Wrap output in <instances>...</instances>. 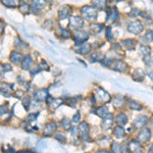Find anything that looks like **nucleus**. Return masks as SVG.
<instances>
[{"instance_id": "1", "label": "nucleus", "mask_w": 153, "mask_h": 153, "mask_svg": "<svg viewBox=\"0 0 153 153\" xmlns=\"http://www.w3.org/2000/svg\"><path fill=\"white\" fill-rule=\"evenodd\" d=\"M81 16L86 21H95L97 18V9L93 5H84L80 9Z\"/></svg>"}, {"instance_id": "2", "label": "nucleus", "mask_w": 153, "mask_h": 153, "mask_svg": "<svg viewBox=\"0 0 153 153\" xmlns=\"http://www.w3.org/2000/svg\"><path fill=\"white\" fill-rule=\"evenodd\" d=\"M151 137H152L151 130L148 127H145L140 131H138V135L136 136V140L141 143L142 145H145L151 140Z\"/></svg>"}, {"instance_id": "3", "label": "nucleus", "mask_w": 153, "mask_h": 153, "mask_svg": "<svg viewBox=\"0 0 153 153\" xmlns=\"http://www.w3.org/2000/svg\"><path fill=\"white\" fill-rule=\"evenodd\" d=\"M93 94L95 95V97H96V99H97L98 102L104 103V104L105 103L110 102V100H111V95H110L107 91L104 90V89L101 88V87L96 88V90L94 91Z\"/></svg>"}, {"instance_id": "4", "label": "nucleus", "mask_w": 153, "mask_h": 153, "mask_svg": "<svg viewBox=\"0 0 153 153\" xmlns=\"http://www.w3.org/2000/svg\"><path fill=\"white\" fill-rule=\"evenodd\" d=\"M71 38H73V40L75 41L76 47H78V46H81L82 44L86 43V42L88 41L89 33L83 31V30H78V31H75V33L73 34Z\"/></svg>"}, {"instance_id": "5", "label": "nucleus", "mask_w": 153, "mask_h": 153, "mask_svg": "<svg viewBox=\"0 0 153 153\" xmlns=\"http://www.w3.org/2000/svg\"><path fill=\"white\" fill-rule=\"evenodd\" d=\"M114 124H115V115L113 113L109 112L107 115L102 118V122H101V130L103 132H107L109 130H112V128L114 127Z\"/></svg>"}, {"instance_id": "6", "label": "nucleus", "mask_w": 153, "mask_h": 153, "mask_svg": "<svg viewBox=\"0 0 153 153\" xmlns=\"http://www.w3.org/2000/svg\"><path fill=\"white\" fill-rule=\"evenodd\" d=\"M33 97L34 100L38 101V102H47L49 98L51 97L49 90L46 88H41V89H37L34 91L33 93Z\"/></svg>"}, {"instance_id": "7", "label": "nucleus", "mask_w": 153, "mask_h": 153, "mask_svg": "<svg viewBox=\"0 0 153 153\" xmlns=\"http://www.w3.org/2000/svg\"><path fill=\"white\" fill-rule=\"evenodd\" d=\"M127 30L131 34L138 35V34H140L143 30H144V27H143L142 23L139 19H134V21L129 22V24H128V26H127Z\"/></svg>"}, {"instance_id": "8", "label": "nucleus", "mask_w": 153, "mask_h": 153, "mask_svg": "<svg viewBox=\"0 0 153 153\" xmlns=\"http://www.w3.org/2000/svg\"><path fill=\"white\" fill-rule=\"evenodd\" d=\"M84 25V19L80 16H71L68 22V27L71 31H78V30L82 29Z\"/></svg>"}, {"instance_id": "9", "label": "nucleus", "mask_w": 153, "mask_h": 153, "mask_svg": "<svg viewBox=\"0 0 153 153\" xmlns=\"http://www.w3.org/2000/svg\"><path fill=\"white\" fill-rule=\"evenodd\" d=\"M148 120H149V117H148V115H139V117H137L134 120V123H133V129L136 130V131H140L143 128L147 127L148 125Z\"/></svg>"}, {"instance_id": "10", "label": "nucleus", "mask_w": 153, "mask_h": 153, "mask_svg": "<svg viewBox=\"0 0 153 153\" xmlns=\"http://www.w3.org/2000/svg\"><path fill=\"white\" fill-rule=\"evenodd\" d=\"M127 102V100L125 99V97L123 95H120V94H117V95H113L111 96V100H110V103L112 104L113 107L115 109L120 110V108H123Z\"/></svg>"}, {"instance_id": "11", "label": "nucleus", "mask_w": 153, "mask_h": 153, "mask_svg": "<svg viewBox=\"0 0 153 153\" xmlns=\"http://www.w3.org/2000/svg\"><path fill=\"white\" fill-rule=\"evenodd\" d=\"M57 128L58 127H57L56 122H54V120H50V122H48L43 129L44 136H45V137H51V136H53L54 134H55L56 131H57Z\"/></svg>"}, {"instance_id": "12", "label": "nucleus", "mask_w": 153, "mask_h": 153, "mask_svg": "<svg viewBox=\"0 0 153 153\" xmlns=\"http://www.w3.org/2000/svg\"><path fill=\"white\" fill-rule=\"evenodd\" d=\"M14 48H16V50L19 51V52H26V51L30 50V45L27 42H25L23 39L21 38V37H16V39H14Z\"/></svg>"}, {"instance_id": "13", "label": "nucleus", "mask_w": 153, "mask_h": 153, "mask_svg": "<svg viewBox=\"0 0 153 153\" xmlns=\"http://www.w3.org/2000/svg\"><path fill=\"white\" fill-rule=\"evenodd\" d=\"M23 58H24V54L18 50H16V49L12 50L10 54H9V61L14 65H21Z\"/></svg>"}, {"instance_id": "14", "label": "nucleus", "mask_w": 153, "mask_h": 153, "mask_svg": "<svg viewBox=\"0 0 153 153\" xmlns=\"http://www.w3.org/2000/svg\"><path fill=\"white\" fill-rule=\"evenodd\" d=\"M34 66V58L30 53L25 54L23 61H22L21 68L22 71H30Z\"/></svg>"}, {"instance_id": "15", "label": "nucleus", "mask_w": 153, "mask_h": 153, "mask_svg": "<svg viewBox=\"0 0 153 153\" xmlns=\"http://www.w3.org/2000/svg\"><path fill=\"white\" fill-rule=\"evenodd\" d=\"M71 12H73V8L70 5H62L59 8L58 10V19L59 21H63V19H66L68 18H71Z\"/></svg>"}, {"instance_id": "16", "label": "nucleus", "mask_w": 153, "mask_h": 153, "mask_svg": "<svg viewBox=\"0 0 153 153\" xmlns=\"http://www.w3.org/2000/svg\"><path fill=\"white\" fill-rule=\"evenodd\" d=\"M129 147L131 150V153H144V147L140 142H138L137 140H131L129 141Z\"/></svg>"}, {"instance_id": "17", "label": "nucleus", "mask_w": 153, "mask_h": 153, "mask_svg": "<svg viewBox=\"0 0 153 153\" xmlns=\"http://www.w3.org/2000/svg\"><path fill=\"white\" fill-rule=\"evenodd\" d=\"M111 135L113 136V137L117 138V139H124L126 136H127V134H126L125 127L120 126V125H115L111 130Z\"/></svg>"}, {"instance_id": "18", "label": "nucleus", "mask_w": 153, "mask_h": 153, "mask_svg": "<svg viewBox=\"0 0 153 153\" xmlns=\"http://www.w3.org/2000/svg\"><path fill=\"white\" fill-rule=\"evenodd\" d=\"M111 70L120 71V73H125V71H128V65L125 61L120 60V59H115L111 65Z\"/></svg>"}, {"instance_id": "19", "label": "nucleus", "mask_w": 153, "mask_h": 153, "mask_svg": "<svg viewBox=\"0 0 153 153\" xmlns=\"http://www.w3.org/2000/svg\"><path fill=\"white\" fill-rule=\"evenodd\" d=\"M93 112H94L95 115H97L99 118H104L106 115L109 113V110H108V107L107 105H99L98 107H95L94 109H93Z\"/></svg>"}, {"instance_id": "20", "label": "nucleus", "mask_w": 153, "mask_h": 153, "mask_svg": "<svg viewBox=\"0 0 153 153\" xmlns=\"http://www.w3.org/2000/svg\"><path fill=\"white\" fill-rule=\"evenodd\" d=\"M127 106L132 111H142L144 109V106L137 100H129L127 101Z\"/></svg>"}, {"instance_id": "21", "label": "nucleus", "mask_w": 153, "mask_h": 153, "mask_svg": "<svg viewBox=\"0 0 153 153\" xmlns=\"http://www.w3.org/2000/svg\"><path fill=\"white\" fill-rule=\"evenodd\" d=\"M78 131H79V137H82V136L89 135L90 134V126L86 120L81 122L78 126Z\"/></svg>"}, {"instance_id": "22", "label": "nucleus", "mask_w": 153, "mask_h": 153, "mask_svg": "<svg viewBox=\"0 0 153 153\" xmlns=\"http://www.w3.org/2000/svg\"><path fill=\"white\" fill-rule=\"evenodd\" d=\"M129 123V117H128L127 113L122 111V112H118L117 115H115V124L123 126L125 127L126 125Z\"/></svg>"}, {"instance_id": "23", "label": "nucleus", "mask_w": 153, "mask_h": 153, "mask_svg": "<svg viewBox=\"0 0 153 153\" xmlns=\"http://www.w3.org/2000/svg\"><path fill=\"white\" fill-rule=\"evenodd\" d=\"M46 103H47V106H48L49 109L54 110V109L58 108L59 106L62 104V103H63V99H61V98H55V99H54V98L50 97Z\"/></svg>"}, {"instance_id": "24", "label": "nucleus", "mask_w": 153, "mask_h": 153, "mask_svg": "<svg viewBox=\"0 0 153 153\" xmlns=\"http://www.w3.org/2000/svg\"><path fill=\"white\" fill-rule=\"evenodd\" d=\"M91 50H92V45L87 43V42L82 44L81 46L76 47V52L78 54H82V55H87L91 52Z\"/></svg>"}, {"instance_id": "25", "label": "nucleus", "mask_w": 153, "mask_h": 153, "mask_svg": "<svg viewBox=\"0 0 153 153\" xmlns=\"http://www.w3.org/2000/svg\"><path fill=\"white\" fill-rule=\"evenodd\" d=\"M21 2V0H0V3L7 8H18Z\"/></svg>"}, {"instance_id": "26", "label": "nucleus", "mask_w": 153, "mask_h": 153, "mask_svg": "<svg viewBox=\"0 0 153 153\" xmlns=\"http://www.w3.org/2000/svg\"><path fill=\"white\" fill-rule=\"evenodd\" d=\"M47 0H32L31 2V5L33 7H35V8H38L42 10V9H44L47 5Z\"/></svg>"}, {"instance_id": "27", "label": "nucleus", "mask_w": 153, "mask_h": 153, "mask_svg": "<svg viewBox=\"0 0 153 153\" xmlns=\"http://www.w3.org/2000/svg\"><path fill=\"white\" fill-rule=\"evenodd\" d=\"M32 103H33V101H32V98L30 95H25L24 97L22 98V104H23V107L25 108L26 111H28L30 108H31Z\"/></svg>"}, {"instance_id": "28", "label": "nucleus", "mask_w": 153, "mask_h": 153, "mask_svg": "<svg viewBox=\"0 0 153 153\" xmlns=\"http://www.w3.org/2000/svg\"><path fill=\"white\" fill-rule=\"evenodd\" d=\"M58 35L60 36L62 39H70L71 37L73 36V34H71L70 29H66V28H62V27H60V28L58 29Z\"/></svg>"}, {"instance_id": "29", "label": "nucleus", "mask_w": 153, "mask_h": 153, "mask_svg": "<svg viewBox=\"0 0 153 153\" xmlns=\"http://www.w3.org/2000/svg\"><path fill=\"white\" fill-rule=\"evenodd\" d=\"M18 8L19 9V11L23 14H28L31 13V4L26 3V2H21Z\"/></svg>"}, {"instance_id": "30", "label": "nucleus", "mask_w": 153, "mask_h": 153, "mask_svg": "<svg viewBox=\"0 0 153 153\" xmlns=\"http://www.w3.org/2000/svg\"><path fill=\"white\" fill-rule=\"evenodd\" d=\"M71 120H70V118L68 117H63L62 120H60V127L61 129H62L63 131H68L71 128Z\"/></svg>"}, {"instance_id": "31", "label": "nucleus", "mask_w": 153, "mask_h": 153, "mask_svg": "<svg viewBox=\"0 0 153 153\" xmlns=\"http://www.w3.org/2000/svg\"><path fill=\"white\" fill-rule=\"evenodd\" d=\"M107 0H92V4L96 9H104L106 8Z\"/></svg>"}, {"instance_id": "32", "label": "nucleus", "mask_w": 153, "mask_h": 153, "mask_svg": "<svg viewBox=\"0 0 153 153\" xmlns=\"http://www.w3.org/2000/svg\"><path fill=\"white\" fill-rule=\"evenodd\" d=\"M122 44L125 46V47H127L128 49H134L135 46H136V41L134 39H125V40L122 41Z\"/></svg>"}, {"instance_id": "33", "label": "nucleus", "mask_w": 153, "mask_h": 153, "mask_svg": "<svg viewBox=\"0 0 153 153\" xmlns=\"http://www.w3.org/2000/svg\"><path fill=\"white\" fill-rule=\"evenodd\" d=\"M145 78V73L142 70L138 68V70L135 71V75H134V80L137 81V82H142Z\"/></svg>"}, {"instance_id": "34", "label": "nucleus", "mask_w": 153, "mask_h": 153, "mask_svg": "<svg viewBox=\"0 0 153 153\" xmlns=\"http://www.w3.org/2000/svg\"><path fill=\"white\" fill-rule=\"evenodd\" d=\"M110 151L112 153H120V143L117 141H111V143H110Z\"/></svg>"}, {"instance_id": "35", "label": "nucleus", "mask_w": 153, "mask_h": 153, "mask_svg": "<svg viewBox=\"0 0 153 153\" xmlns=\"http://www.w3.org/2000/svg\"><path fill=\"white\" fill-rule=\"evenodd\" d=\"M143 40H144L145 43H150V42L153 41V30H148L145 33L144 37H143Z\"/></svg>"}, {"instance_id": "36", "label": "nucleus", "mask_w": 153, "mask_h": 153, "mask_svg": "<svg viewBox=\"0 0 153 153\" xmlns=\"http://www.w3.org/2000/svg\"><path fill=\"white\" fill-rule=\"evenodd\" d=\"M54 139L59 143H62V144L66 143V137L63 133H56V134L54 135Z\"/></svg>"}, {"instance_id": "37", "label": "nucleus", "mask_w": 153, "mask_h": 153, "mask_svg": "<svg viewBox=\"0 0 153 153\" xmlns=\"http://www.w3.org/2000/svg\"><path fill=\"white\" fill-rule=\"evenodd\" d=\"M120 153H131L129 142L128 141H124L120 143Z\"/></svg>"}, {"instance_id": "38", "label": "nucleus", "mask_w": 153, "mask_h": 153, "mask_svg": "<svg viewBox=\"0 0 153 153\" xmlns=\"http://www.w3.org/2000/svg\"><path fill=\"white\" fill-rule=\"evenodd\" d=\"M103 29H104V26H103L102 24H93L92 26H91V30H94L95 34H98V33H100V32H102Z\"/></svg>"}, {"instance_id": "39", "label": "nucleus", "mask_w": 153, "mask_h": 153, "mask_svg": "<svg viewBox=\"0 0 153 153\" xmlns=\"http://www.w3.org/2000/svg\"><path fill=\"white\" fill-rule=\"evenodd\" d=\"M140 52H141L143 55L147 56V55H150V47L148 45H145V44H143V45L140 46Z\"/></svg>"}, {"instance_id": "40", "label": "nucleus", "mask_w": 153, "mask_h": 153, "mask_svg": "<svg viewBox=\"0 0 153 153\" xmlns=\"http://www.w3.org/2000/svg\"><path fill=\"white\" fill-rule=\"evenodd\" d=\"M29 71H30V76H31L32 78H34V76H36L39 73H41L42 70L40 68V66L37 65V66H33Z\"/></svg>"}, {"instance_id": "41", "label": "nucleus", "mask_w": 153, "mask_h": 153, "mask_svg": "<svg viewBox=\"0 0 153 153\" xmlns=\"http://www.w3.org/2000/svg\"><path fill=\"white\" fill-rule=\"evenodd\" d=\"M82 115H81V112L80 111H76L75 114H74V117H71V123L73 124H80L81 123V120H82Z\"/></svg>"}, {"instance_id": "42", "label": "nucleus", "mask_w": 153, "mask_h": 153, "mask_svg": "<svg viewBox=\"0 0 153 153\" xmlns=\"http://www.w3.org/2000/svg\"><path fill=\"white\" fill-rule=\"evenodd\" d=\"M7 112H8V102H5L4 104L0 105V117L4 115Z\"/></svg>"}, {"instance_id": "43", "label": "nucleus", "mask_w": 153, "mask_h": 153, "mask_svg": "<svg viewBox=\"0 0 153 153\" xmlns=\"http://www.w3.org/2000/svg\"><path fill=\"white\" fill-rule=\"evenodd\" d=\"M39 66H40V68L42 71H49L50 70V66H49V65L47 63V61L44 60V59H42V60L39 62Z\"/></svg>"}, {"instance_id": "44", "label": "nucleus", "mask_w": 153, "mask_h": 153, "mask_svg": "<svg viewBox=\"0 0 153 153\" xmlns=\"http://www.w3.org/2000/svg\"><path fill=\"white\" fill-rule=\"evenodd\" d=\"M89 59H90L91 62H96V61H100V60H101L99 54L96 53V52L91 53V54H90V56H89Z\"/></svg>"}, {"instance_id": "45", "label": "nucleus", "mask_w": 153, "mask_h": 153, "mask_svg": "<svg viewBox=\"0 0 153 153\" xmlns=\"http://www.w3.org/2000/svg\"><path fill=\"white\" fill-rule=\"evenodd\" d=\"M38 117H39V112H32L31 114H29L28 117H27V122L28 123L35 122Z\"/></svg>"}, {"instance_id": "46", "label": "nucleus", "mask_w": 153, "mask_h": 153, "mask_svg": "<svg viewBox=\"0 0 153 153\" xmlns=\"http://www.w3.org/2000/svg\"><path fill=\"white\" fill-rule=\"evenodd\" d=\"M105 36L107 40H112L113 39V34H112V28L111 27H107L105 30Z\"/></svg>"}, {"instance_id": "47", "label": "nucleus", "mask_w": 153, "mask_h": 153, "mask_svg": "<svg viewBox=\"0 0 153 153\" xmlns=\"http://www.w3.org/2000/svg\"><path fill=\"white\" fill-rule=\"evenodd\" d=\"M4 31H5V24H4V22L0 19V36L3 35Z\"/></svg>"}, {"instance_id": "48", "label": "nucleus", "mask_w": 153, "mask_h": 153, "mask_svg": "<svg viewBox=\"0 0 153 153\" xmlns=\"http://www.w3.org/2000/svg\"><path fill=\"white\" fill-rule=\"evenodd\" d=\"M24 91H22V90H16V92H14V96H16V98H23L25 94H24Z\"/></svg>"}, {"instance_id": "49", "label": "nucleus", "mask_w": 153, "mask_h": 153, "mask_svg": "<svg viewBox=\"0 0 153 153\" xmlns=\"http://www.w3.org/2000/svg\"><path fill=\"white\" fill-rule=\"evenodd\" d=\"M4 65V71H5V73H10V71H12V65H10V63H5Z\"/></svg>"}, {"instance_id": "50", "label": "nucleus", "mask_w": 153, "mask_h": 153, "mask_svg": "<svg viewBox=\"0 0 153 153\" xmlns=\"http://www.w3.org/2000/svg\"><path fill=\"white\" fill-rule=\"evenodd\" d=\"M4 74H5V71H4V65H3V63L0 62V79L3 78Z\"/></svg>"}, {"instance_id": "51", "label": "nucleus", "mask_w": 153, "mask_h": 153, "mask_svg": "<svg viewBox=\"0 0 153 153\" xmlns=\"http://www.w3.org/2000/svg\"><path fill=\"white\" fill-rule=\"evenodd\" d=\"M148 128H149L150 130H153V115L151 117H149V120H148Z\"/></svg>"}, {"instance_id": "52", "label": "nucleus", "mask_w": 153, "mask_h": 153, "mask_svg": "<svg viewBox=\"0 0 153 153\" xmlns=\"http://www.w3.org/2000/svg\"><path fill=\"white\" fill-rule=\"evenodd\" d=\"M95 153H112V152L110 151V150H108V149H104V148H103V149H99V150H97V151H96Z\"/></svg>"}, {"instance_id": "53", "label": "nucleus", "mask_w": 153, "mask_h": 153, "mask_svg": "<svg viewBox=\"0 0 153 153\" xmlns=\"http://www.w3.org/2000/svg\"><path fill=\"white\" fill-rule=\"evenodd\" d=\"M147 153H153V143L149 144V147L147 148Z\"/></svg>"}, {"instance_id": "54", "label": "nucleus", "mask_w": 153, "mask_h": 153, "mask_svg": "<svg viewBox=\"0 0 153 153\" xmlns=\"http://www.w3.org/2000/svg\"><path fill=\"white\" fill-rule=\"evenodd\" d=\"M3 153H16V151L13 149V148H11V147H10V148H8L7 150H5V151H4Z\"/></svg>"}, {"instance_id": "55", "label": "nucleus", "mask_w": 153, "mask_h": 153, "mask_svg": "<svg viewBox=\"0 0 153 153\" xmlns=\"http://www.w3.org/2000/svg\"><path fill=\"white\" fill-rule=\"evenodd\" d=\"M22 2H26V3H31L32 0H21Z\"/></svg>"}, {"instance_id": "56", "label": "nucleus", "mask_w": 153, "mask_h": 153, "mask_svg": "<svg viewBox=\"0 0 153 153\" xmlns=\"http://www.w3.org/2000/svg\"><path fill=\"white\" fill-rule=\"evenodd\" d=\"M29 153H37L35 151H32V150H29Z\"/></svg>"}, {"instance_id": "57", "label": "nucleus", "mask_w": 153, "mask_h": 153, "mask_svg": "<svg viewBox=\"0 0 153 153\" xmlns=\"http://www.w3.org/2000/svg\"><path fill=\"white\" fill-rule=\"evenodd\" d=\"M152 89H153V87H152Z\"/></svg>"}]
</instances>
